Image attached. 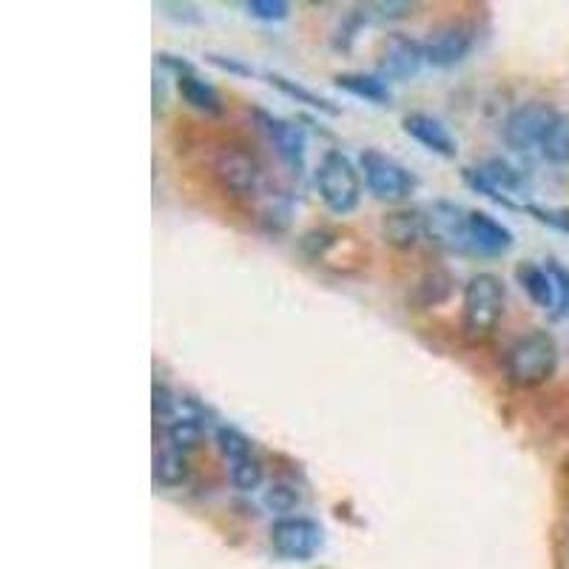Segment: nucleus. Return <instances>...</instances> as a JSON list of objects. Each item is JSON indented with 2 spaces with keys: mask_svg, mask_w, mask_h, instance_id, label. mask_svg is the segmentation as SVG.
<instances>
[{
  "mask_svg": "<svg viewBox=\"0 0 569 569\" xmlns=\"http://www.w3.org/2000/svg\"><path fill=\"white\" fill-rule=\"evenodd\" d=\"M516 282L521 284V291L527 293L536 308L541 311H556L558 308V291L556 282H552V273L547 271V266H538V262H521L516 268Z\"/></svg>",
  "mask_w": 569,
  "mask_h": 569,
  "instance_id": "nucleus-16",
  "label": "nucleus"
},
{
  "mask_svg": "<svg viewBox=\"0 0 569 569\" xmlns=\"http://www.w3.org/2000/svg\"><path fill=\"white\" fill-rule=\"evenodd\" d=\"M561 350L550 330L532 328L516 339L505 353L507 382L518 390H532L556 376Z\"/></svg>",
  "mask_w": 569,
  "mask_h": 569,
  "instance_id": "nucleus-1",
  "label": "nucleus"
},
{
  "mask_svg": "<svg viewBox=\"0 0 569 569\" xmlns=\"http://www.w3.org/2000/svg\"><path fill=\"white\" fill-rule=\"evenodd\" d=\"M157 9L169 20H174V23H182V27H200L202 20H206L200 7H194V3H180V0H162V3H157Z\"/></svg>",
  "mask_w": 569,
  "mask_h": 569,
  "instance_id": "nucleus-29",
  "label": "nucleus"
},
{
  "mask_svg": "<svg viewBox=\"0 0 569 569\" xmlns=\"http://www.w3.org/2000/svg\"><path fill=\"white\" fill-rule=\"evenodd\" d=\"M177 91H180L182 103H188L194 111L206 117H220L226 111V103H222V94L220 89L206 80L197 71V66H191L188 71L177 74Z\"/></svg>",
  "mask_w": 569,
  "mask_h": 569,
  "instance_id": "nucleus-15",
  "label": "nucleus"
},
{
  "mask_svg": "<svg viewBox=\"0 0 569 569\" xmlns=\"http://www.w3.org/2000/svg\"><path fill=\"white\" fill-rule=\"evenodd\" d=\"M538 154L552 166H569V111H561L556 117V123L543 137Z\"/></svg>",
  "mask_w": 569,
  "mask_h": 569,
  "instance_id": "nucleus-23",
  "label": "nucleus"
},
{
  "mask_svg": "<svg viewBox=\"0 0 569 569\" xmlns=\"http://www.w3.org/2000/svg\"><path fill=\"white\" fill-rule=\"evenodd\" d=\"M206 419H197V416H186V413H177L174 419L166 425V439H169V447L180 450V453H191L197 450L206 436Z\"/></svg>",
  "mask_w": 569,
  "mask_h": 569,
  "instance_id": "nucleus-21",
  "label": "nucleus"
},
{
  "mask_svg": "<svg viewBox=\"0 0 569 569\" xmlns=\"http://www.w3.org/2000/svg\"><path fill=\"white\" fill-rule=\"evenodd\" d=\"M291 213H293V202L288 194H271L259 211V222L266 226V231L279 233L284 228L291 226Z\"/></svg>",
  "mask_w": 569,
  "mask_h": 569,
  "instance_id": "nucleus-26",
  "label": "nucleus"
},
{
  "mask_svg": "<svg viewBox=\"0 0 569 569\" xmlns=\"http://www.w3.org/2000/svg\"><path fill=\"white\" fill-rule=\"evenodd\" d=\"M359 169H362L365 188L376 200L388 202V206L408 202L416 194V188H419V177L405 162L379 149H365L359 154Z\"/></svg>",
  "mask_w": 569,
  "mask_h": 569,
  "instance_id": "nucleus-5",
  "label": "nucleus"
},
{
  "mask_svg": "<svg viewBox=\"0 0 569 569\" xmlns=\"http://www.w3.org/2000/svg\"><path fill=\"white\" fill-rule=\"evenodd\" d=\"M516 246V233L492 213L470 208V257L496 259Z\"/></svg>",
  "mask_w": 569,
  "mask_h": 569,
  "instance_id": "nucleus-13",
  "label": "nucleus"
},
{
  "mask_svg": "<svg viewBox=\"0 0 569 569\" xmlns=\"http://www.w3.org/2000/svg\"><path fill=\"white\" fill-rule=\"evenodd\" d=\"M421 217H425V240L453 257H470V208L441 197L427 202Z\"/></svg>",
  "mask_w": 569,
  "mask_h": 569,
  "instance_id": "nucleus-6",
  "label": "nucleus"
},
{
  "mask_svg": "<svg viewBox=\"0 0 569 569\" xmlns=\"http://www.w3.org/2000/svg\"><path fill=\"white\" fill-rule=\"evenodd\" d=\"M151 408H154L157 421L169 425L177 416V410H180V396H177L166 382H154V388H151Z\"/></svg>",
  "mask_w": 569,
  "mask_h": 569,
  "instance_id": "nucleus-27",
  "label": "nucleus"
},
{
  "mask_svg": "<svg viewBox=\"0 0 569 569\" xmlns=\"http://www.w3.org/2000/svg\"><path fill=\"white\" fill-rule=\"evenodd\" d=\"M206 60L211 66H217V69H220V71H228V74H237V78H253V74H257V71H253V66L242 63L240 58H228V54L211 52V54H206Z\"/></svg>",
  "mask_w": 569,
  "mask_h": 569,
  "instance_id": "nucleus-33",
  "label": "nucleus"
},
{
  "mask_svg": "<svg viewBox=\"0 0 569 569\" xmlns=\"http://www.w3.org/2000/svg\"><path fill=\"white\" fill-rule=\"evenodd\" d=\"M525 211L532 213L538 222H547V226L569 233V208H541V206H530V202H527Z\"/></svg>",
  "mask_w": 569,
  "mask_h": 569,
  "instance_id": "nucleus-31",
  "label": "nucleus"
},
{
  "mask_svg": "<svg viewBox=\"0 0 569 569\" xmlns=\"http://www.w3.org/2000/svg\"><path fill=\"white\" fill-rule=\"evenodd\" d=\"M246 12L262 23H279V20H288L291 3H284V0H248Z\"/></svg>",
  "mask_w": 569,
  "mask_h": 569,
  "instance_id": "nucleus-28",
  "label": "nucleus"
},
{
  "mask_svg": "<svg viewBox=\"0 0 569 569\" xmlns=\"http://www.w3.org/2000/svg\"><path fill=\"white\" fill-rule=\"evenodd\" d=\"M319 200L330 213H353L362 202V169L350 160L345 151L328 149L319 157V166L313 171Z\"/></svg>",
  "mask_w": 569,
  "mask_h": 569,
  "instance_id": "nucleus-3",
  "label": "nucleus"
},
{
  "mask_svg": "<svg viewBox=\"0 0 569 569\" xmlns=\"http://www.w3.org/2000/svg\"><path fill=\"white\" fill-rule=\"evenodd\" d=\"M337 86L356 100H365L370 106H390L393 91H390V80L382 74H370V71H345L337 74Z\"/></svg>",
  "mask_w": 569,
  "mask_h": 569,
  "instance_id": "nucleus-17",
  "label": "nucleus"
},
{
  "mask_svg": "<svg viewBox=\"0 0 569 569\" xmlns=\"http://www.w3.org/2000/svg\"><path fill=\"white\" fill-rule=\"evenodd\" d=\"M507 288L498 273L481 271L461 291V333L470 342H487L505 317Z\"/></svg>",
  "mask_w": 569,
  "mask_h": 569,
  "instance_id": "nucleus-2",
  "label": "nucleus"
},
{
  "mask_svg": "<svg viewBox=\"0 0 569 569\" xmlns=\"http://www.w3.org/2000/svg\"><path fill=\"white\" fill-rule=\"evenodd\" d=\"M151 476H154V485L166 487V490L182 487L188 481V476H191V467H188L186 453H180V450H174V447H162V450H157Z\"/></svg>",
  "mask_w": 569,
  "mask_h": 569,
  "instance_id": "nucleus-19",
  "label": "nucleus"
},
{
  "mask_svg": "<svg viewBox=\"0 0 569 569\" xmlns=\"http://www.w3.org/2000/svg\"><path fill=\"white\" fill-rule=\"evenodd\" d=\"M253 120H257V129L262 131L268 146L277 151L279 162H282L284 169L291 171L293 177H302L305 157H308V137H305L302 126L266 109H253Z\"/></svg>",
  "mask_w": 569,
  "mask_h": 569,
  "instance_id": "nucleus-10",
  "label": "nucleus"
},
{
  "mask_svg": "<svg viewBox=\"0 0 569 569\" xmlns=\"http://www.w3.org/2000/svg\"><path fill=\"white\" fill-rule=\"evenodd\" d=\"M379 74L385 80H413L425 63V46L413 40L410 34H390L379 46Z\"/></svg>",
  "mask_w": 569,
  "mask_h": 569,
  "instance_id": "nucleus-12",
  "label": "nucleus"
},
{
  "mask_svg": "<svg viewBox=\"0 0 569 569\" xmlns=\"http://www.w3.org/2000/svg\"><path fill=\"white\" fill-rule=\"evenodd\" d=\"M465 182L472 188V191H479V194L490 197L492 202L505 208H521L516 202V197L525 194L527 182V171L516 162L505 160V157H490L487 162H481L479 169H465ZM525 211V208H521Z\"/></svg>",
  "mask_w": 569,
  "mask_h": 569,
  "instance_id": "nucleus-8",
  "label": "nucleus"
},
{
  "mask_svg": "<svg viewBox=\"0 0 569 569\" xmlns=\"http://www.w3.org/2000/svg\"><path fill=\"white\" fill-rule=\"evenodd\" d=\"M228 481H231L233 490L240 492H253L262 487V481H266V467H262V461H259V456H248V459H240L233 461V465H228Z\"/></svg>",
  "mask_w": 569,
  "mask_h": 569,
  "instance_id": "nucleus-24",
  "label": "nucleus"
},
{
  "mask_svg": "<svg viewBox=\"0 0 569 569\" xmlns=\"http://www.w3.org/2000/svg\"><path fill=\"white\" fill-rule=\"evenodd\" d=\"M385 240L396 248H410L425 237V217L419 211H393L382 222Z\"/></svg>",
  "mask_w": 569,
  "mask_h": 569,
  "instance_id": "nucleus-18",
  "label": "nucleus"
},
{
  "mask_svg": "<svg viewBox=\"0 0 569 569\" xmlns=\"http://www.w3.org/2000/svg\"><path fill=\"white\" fill-rule=\"evenodd\" d=\"M561 111L552 103H543V100H530V103H521L505 117L501 123V140L510 151L516 154H530V151L541 149L543 137L552 129L556 117Z\"/></svg>",
  "mask_w": 569,
  "mask_h": 569,
  "instance_id": "nucleus-7",
  "label": "nucleus"
},
{
  "mask_svg": "<svg viewBox=\"0 0 569 569\" xmlns=\"http://www.w3.org/2000/svg\"><path fill=\"white\" fill-rule=\"evenodd\" d=\"M401 129H405V134L410 140L419 142L421 149L430 151V154L445 157V160H456V154H459V142L450 134V129L441 123L439 117L427 114V111H410V114H405Z\"/></svg>",
  "mask_w": 569,
  "mask_h": 569,
  "instance_id": "nucleus-14",
  "label": "nucleus"
},
{
  "mask_svg": "<svg viewBox=\"0 0 569 569\" xmlns=\"http://www.w3.org/2000/svg\"><path fill=\"white\" fill-rule=\"evenodd\" d=\"M547 271L552 273V282H556V291H558L556 317L558 319L569 317V268H563L558 259H547Z\"/></svg>",
  "mask_w": 569,
  "mask_h": 569,
  "instance_id": "nucleus-30",
  "label": "nucleus"
},
{
  "mask_svg": "<svg viewBox=\"0 0 569 569\" xmlns=\"http://www.w3.org/2000/svg\"><path fill=\"white\" fill-rule=\"evenodd\" d=\"M266 80L273 86V89L282 91L284 98L297 100V103L308 106V109H317V111H322V114H330V117L339 114V106H333L328 98H322V94L311 91L308 86L299 83V80L284 78V74H279V71H268Z\"/></svg>",
  "mask_w": 569,
  "mask_h": 569,
  "instance_id": "nucleus-20",
  "label": "nucleus"
},
{
  "mask_svg": "<svg viewBox=\"0 0 569 569\" xmlns=\"http://www.w3.org/2000/svg\"><path fill=\"white\" fill-rule=\"evenodd\" d=\"M425 46V63L433 69H453V66L465 63L472 54V49L479 46V23L476 20H447L439 29L427 34L421 40Z\"/></svg>",
  "mask_w": 569,
  "mask_h": 569,
  "instance_id": "nucleus-9",
  "label": "nucleus"
},
{
  "mask_svg": "<svg viewBox=\"0 0 569 569\" xmlns=\"http://www.w3.org/2000/svg\"><path fill=\"white\" fill-rule=\"evenodd\" d=\"M302 496H299V487L291 485V481H273L271 487L262 496V505L279 518H288L299 507Z\"/></svg>",
  "mask_w": 569,
  "mask_h": 569,
  "instance_id": "nucleus-25",
  "label": "nucleus"
},
{
  "mask_svg": "<svg viewBox=\"0 0 569 569\" xmlns=\"http://www.w3.org/2000/svg\"><path fill=\"white\" fill-rule=\"evenodd\" d=\"M213 441H217V450L222 453L226 465H233V461L253 456V441L242 433L240 427L228 425V421L213 425Z\"/></svg>",
  "mask_w": 569,
  "mask_h": 569,
  "instance_id": "nucleus-22",
  "label": "nucleus"
},
{
  "mask_svg": "<svg viewBox=\"0 0 569 569\" xmlns=\"http://www.w3.org/2000/svg\"><path fill=\"white\" fill-rule=\"evenodd\" d=\"M368 9L370 18L376 20H401L413 14V3H401V0H390V3H370Z\"/></svg>",
  "mask_w": 569,
  "mask_h": 569,
  "instance_id": "nucleus-32",
  "label": "nucleus"
},
{
  "mask_svg": "<svg viewBox=\"0 0 569 569\" xmlns=\"http://www.w3.org/2000/svg\"><path fill=\"white\" fill-rule=\"evenodd\" d=\"M322 543L325 530L319 527V521H313L308 516L277 518L271 525V547L284 561H311L322 550Z\"/></svg>",
  "mask_w": 569,
  "mask_h": 569,
  "instance_id": "nucleus-11",
  "label": "nucleus"
},
{
  "mask_svg": "<svg viewBox=\"0 0 569 569\" xmlns=\"http://www.w3.org/2000/svg\"><path fill=\"white\" fill-rule=\"evenodd\" d=\"M211 169L213 182L226 191V194L237 197V200H248V197L259 194L262 186V166H259L257 154L248 149L246 142H222L220 149L211 154Z\"/></svg>",
  "mask_w": 569,
  "mask_h": 569,
  "instance_id": "nucleus-4",
  "label": "nucleus"
}]
</instances>
